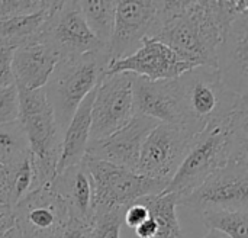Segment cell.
I'll use <instances>...</instances> for the list:
<instances>
[{
    "instance_id": "obj_1",
    "label": "cell",
    "mask_w": 248,
    "mask_h": 238,
    "mask_svg": "<svg viewBox=\"0 0 248 238\" xmlns=\"http://www.w3.org/2000/svg\"><path fill=\"white\" fill-rule=\"evenodd\" d=\"M243 13H248L246 0L160 1L148 39L163 42L195 67L217 68V49L231 22Z\"/></svg>"
},
{
    "instance_id": "obj_2",
    "label": "cell",
    "mask_w": 248,
    "mask_h": 238,
    "mask_svg": "<svg viewBox=\"0 0 248 238\" xmlns=\"http://www.w3.org/2000/svg\"><path fill=\"white\" fill-rule=\"evenodd\" d=\"M248 161V103L195 137L193 145L163 193L182 196L201 185L215 170Z\"/></svg>"
},
{
    "instance_id": "obj_3",
    "label": "cell",
    "mask_w": 248,
    "mask_h": 238,
    "mask_svg": "<svg viewBox=\"0 0 248 238\" xmlns=\"http://www.w3.org/2000/svg\"><path fill=\"white\" fill-rule=\"evenodd\" d=\"M174 83L180 125L195 135L232 115L247 100L231 92L212 67H193Z\"/></svg>"
},
{
    "instance_id": "obj_4",
    "label": "cell",
    "mask_w": 248,
    "mask_h": 238,
    "mask_svg": "<svg viewBox=\"0 0 248 238\" xmlns=\"http://www.w3.org/2000/svg\"><path fill=\"white\" fill-rule=\"evenodd\" d=\"M109 64L108 49L60 58L44 92L62 134L84 97L103 80Z\"/></svg>"
},
{
    "instance_id": "obj_5",
    "label": "cell",
    "mask_w": 248,
    "mask_h": 238,
    "mask_svg": "<svg viewBox=\"0 0 248 238\" xmlns=\"http://www.w3.org/2000/svg\"><path fill=\"white\" fill-rule=\"evenodd\" d=\"M19 92V124L28 141L33 161L36 189L49 186L62 148V131L55 122L52 109L45 97L44 87Z\"/></svg>"
},
{
    "instance_id": "obj_6",
    "label": "cell",
    "mask_w": 248,
    "mask_h": 238,
    "mask_svg": "<svg viewBox=\"0 0 248 238\" xmlns=\"http://www.w3.org/2000/svg\"><path fill=\"white\" fill-rule=\"evenodd\" d=\"M83 161L92 177L93 212L94 209L126 208L145 196L163 193L169 185L87 156Z\"/></svg>"
},
{
    "instance_id": "obj_7",
    "label": "cell",
    "mask_w": 248,
    "mask_h": 238,
    "mask_svg": "<svg viewBox=\"0 0 248 238\" xmlns=\"http://www.w3.org/2000/svg\"><path fill=\"white\" fill-rule=\"evenodd\" d=\"M177 205L198 215L211 211H248V161L215 170L195 189L179 196Z\"/></svg>"
},
{
    "instance_id": "obj_8",
    "label": "cell",
    "mask_w": 248,
    "mask_h": 238,
    "mask_svg": "<svg viewBox=\"0 0 248 238\" xmlns=\"http://www.w3.org/2000/svg\"><path fill=\"white\" fill-rule=\"evenodd\" d=\"M195 134L177 124H158L145 138L137 175L170 183L187 153Z\"/></svg>"
},
{
    "instance_id": "obj_9",
    "label": "cell",
    "mask_w": 248,
    "mask_h": 238,
    "mask_svg": "<svg viewBox=\"0 0 248 238\" xmlns=\"http://www.w3.org/2000/svg\"><path fill=\"white\" fill-rule=\"evenodd\" d=\"M134 74H106L96 87L92 105L90 141L103 140L124 128L135 115L132 99Z\"/></svg>"
},
{
    "instance_id": "obj_10",
    "label": "cell",
    "mask_w": 248,
    "mask_h": 238,
    "mask_svg": "<svg viewBox=\"0 0 248 238\" xmlns=\"http://www.w3.org/2000/svg\"><path fill=\"white\" fill-rule=\"evenodd\" d=\"M15 225L23 238H55L68 221L64 201L51 186L29 192L13 206Z\"/></svg>"
},
{
    "instance_id": "obj_11",
    "label": "cell",
    "mask_w": 248,
    "mask_h": 238,
    "mask_svg": "<svg viewBox=\"0 0 248 238\" xmlns=\"http://www.w3.org/2000/svg\"><path fill=\"white\" fill-rule=\"evenodd\" d=\"M41 38L49 42L61 58L106 49L89 29L78 0L57 1Z\"/></svg>"
},
{
    "instance_id": "obj_12",
    "label": "cell",
    "mask_w": 248,
    "mask_h": 238,
    "mask_svg": "<svg viewBox=\"0 0 248 238\" xmlns=\"http://www.w3.org/2000/svg\"><path fill=\"white\" fill-rule=\"evenodd\" d=\"M158 3L154 0H121L116 1L115 28L109 44L110 63L134 54L150 38Z\"/></svg>"
},
{
    "instance_id": "obj_13",
    "label": "cell",
    "mask_w": 248,
    "mask_h": 238,
    "mask_svg": "<svg viewBox=\"0 0 248 238\" xmlns=\"http://www.w3.org/2000/svg\"><path fill=\"white\" fill-rule=\"evenodd\" d=\"M158 124V121L145 115H134L119 131L103 140L90 141L86 156L135 173L144 141Z\"/></svg>"
},
{
    "instance_id": "obj_14",
    "label": "cell",
    "mask_w": 248,
    "mask_h": 238,
    "mask_svg": "<svg viewBox=\"0 0 248 238\" xmlns=\"http://www.w3.org/2000/svg\"><path fill=\"white\" fill-rule=\"evenodd\" d=\"M193 67L195 65L180 60L163 42L147 38L134 54L110 63L106 74L131 73L151 81H163L177 79Z\"/></svg>"
},
{
    "instance_id": "obj_15",
    "label": "cell",
    "mask_w": 248,
    "mask_h": 238,
    "mask_svg": "<svg viewBox=\"0 0 248 238\" xmlns=\"http://www.w3.org/2000/svg\"><path fill=\"white\" fill-rule=\"evenodd\" d=\"M217 71L222 83L240 97L248 93V13L228 26L218 49Z\"/></svg>"
},
{
    "instance_id": "obj_16",
    "label": "cell",
    "mask_w": 248,
    "mask_h": 238,
    "mask_svg": "<svg viewBox=\"0 0 248 238\" xmlns=\"http://www.w3.org/2000/svg\"><path fill=\"white\" fill-rule=\"evenodd\" d=\"M60 58V52L42 38L15 48L12 57L15 84L25 90L45 87Z\"/></svg>"
},
{
    "instance_id": "obj_17",
    "label": "cell",
    "mask_w": 248,
    "mask_h": 238,
    "mask_svg": "<svg viewBox=\"0 0 248 238\" xmlns=\"http://www.w3.org/2000/svg\"><path fill=\"white\" fill-rule=\"evenodd\" d=\"M132 99L135 115H145L160 124L180 125L174 79L151 81L135 76L132 83Z\"/></svg>"
},
{
    "instance_id": "obj_18",
    "label": "cell",
    "mask_w": 248,
    "mask_h": 238,
    "mask_svg": "<svg viewBox=\"0 0 248 238\" xmlns=\"http://www.w3.org/2000/svg\"><path fill=\"white\" fill-rule=\"evenodd\" d=\"M49 186L64 201L68 218L90 224L93 218V185L83 160L55 175Z\"/></svg>"
},
{
    "instance_id": "obj_19",
    "label": "cell",
    "mask_w": 248,
    "mask_h": 238,
    "mask_svg": "<svg viewBox=\"0 0 248 238\" xmlns=\"http://www.w3.org/2000/svg\"><path fill=\"white\" fill-rule=\"evenodd\" d=\"M97 87V86H96ZM96 87L84 97L71 118L68 127L62 135L61 156L55 169V175L61 173L67 167L78 164L84 156L90 143V125H92V105L96 95Z\"/></svg>"
},
{
    "instance_id": "obj_20",
    "label": "cell",
    "mask_w": 248,
    "mask_h": 238,
    "mask_svg": "<svg viewBox=\"0 0 248 238\" xmlns=\"http://www.w3.org/2000/svg\"><path fill=\"white\" fill-rule=\"evenodd\" d=\"M55 3V0L49 1L44 10L32 15L0 20V44L15 49L26 42L41 38Z\"/></svg>"
},
{
    "instance_id": "obj_21",
    "label": "cell",
    "mask_w": 248,
    "mask_h": 238,
    "mask_svg": "<svg viewBox=\"0 0 248 238\" xmlns=\"http://www.w3.org/2000/svg\"><path fill=\"white\" fill-rule=\"evenodd\" d=\"M177 198L176 193H160L137 201L145 205L150 217L157 224L158 231L155 238H186L176 212V208L179 206Z\"/></svg>"
},
{
    "instance_id": "obj_22",
    "label": "cell",
    "mask_w": 248,
    "mask_h": 238,
    "mask_svg": "<svg viewBox=\"0 0 248 238\" xmlns=\"http://www.w3.org/2000/svg\"><path fill=\"white\" fill-rule=\"evenodd\" d=\"M84 20L99 41V44L109 51V44L112 39L115 28V0H81L78 1Z\"/></svg>"
},
{
    "instance_id": "obj_23",
    "label": "cell",
    "mask_w": 248,
    "mask_h": 238,
    "mask_svg": "<svg viewBox=\"0 0 248 238\" xmlns=\"http://www.w3.org/2000/svg\"><path fill=\"white\" fill-rule=\"evenodd\" d=\"M199 217L206 228L228 238H248V211H211Z\"/></svg>"
},
{
    "instance_id": "obj_24",
    "label": "cell",
    "mask_w": 248,
    "mask_h": 238,
    "mask_svg": "<svg viewBox=\"0 0 248 238\" xmlns=\"http://www.w3.org/2000/svg\"><path fill=\"white\" fill-rule=\"evenodd\" d=\"M28 153V141L19 121L0 125V164L16 163Z\"/></svg>"
},
{
    "instance_id": "obj_25",
    "label": "cell",
    "mask_w": 248,
    "mask_h": 238,
    "mask_svg": "<svg viewBox=\"0 0 248 238\" xmlns=\"http://www.w3.org/2000/svg\"><path fill=\"white\" fill-rule=\"evenodd\" d=\"M125 208L94 209L89 224L90 238H121Z\"/></svg>"
},
{
    "instance_id": "obj_26",
    "label": "cell",
    "mask_w": 248,
    "mask_h": 238,
    "mask_svg": "<svg viewBox=\"0 0 248 238\" xmlns=\"http://www.w3.org/2000/svg\"><path fill=\"white\" fill-rule=\"evenodd\" d=\"M48 0H0V20L44 10Z\"/></svg>"
},
{
    "instance_id": "obj_27",
    "label": "cell",
    "mask_w": 248,
    "mask_h": 238,
    "mask_svg": "<svg viewBox=\"0 0 248 238\" xmlns=\"http://www.w3.org/2000/svg\"><path fill=\"white\" fill-rule=\"evenodd\" d=\"M19 119V92L17 86L0 87V125L12 124Z\"/></svg>"
},
{
    "instance_id": "obj_28",
    "label": "cell",
    "mask_w": 248,
    "mask_h": 238,
    "mask_svg": "<svg viewBox=\"0 0 248 238\" xmlns=\"http://www.w3.org/2000/svg\"><path fill=\"white\" fill-rule=\"evenodd\" d=\"M148 218H150V212L145 208V205H142L141 202H134L128 205L124 211V225H126L129 230H135Z\"/></svg>"
},
{
    "instance_id": "obj_29",
    "label": "cell",
    "mask_w": 248,
    "mask_h": 238,
    "mask_svg": "<svg viewBox=\"0 0 248 238\" xmlns=\"http://www.w3.org/2000/svg\"><path fill=\"white\" fill-rule=\"evenodd\" d=\"M12 57L13 48L0 44V87L15 84V77L12 71Z\"/></svg>"
},
{
    "instance_id": "obj_30",
    "label": "cell",
    "mask_w": 248,
    "mask_h": 238,
    "mask_svg": "<svg viewBox=\"0 0 248 238\" xmlns=\"http://www.w3.org/2000/svg\"><path fill=\"white\" fill-rule=\"evenodd\" d=\"M55 238H90L89 225L73 218H68L64 228L57 234Z\"/></svg>"
},
{
    "instance_id": "obj_31",
    "label": "cell",
    "mask_w": 248,
    "mask_h": 238,
    "mask_svg": "<svg viewBox=\"0 0 248 238\" xmlns=\"http://www.w3.org/2000/svg\"><path fill=\"white\" fill-rule=\"evenodd\" d=\"M137 238H155L157 237V224L154 222V220L150 217L147 221H144L141 225H138L135 230H132Z\"/></svg>"
},
{
    "instance_id": "obj_32",
    "label": "cell",
    "mask_w": 248,
    "mask_h": 238,
    "mask_svg": "<svg viewBox=\"0 0 248 238\" xmlns=\"http://www.w3.org/2000/svg\"><path fill=\"white\" fill-rule=\"evenodd\" d=\"M15 225L13 209L4 205H0V233L12 228Z\"/></svg>"
},
{
    "instance_id": "obj_33",
    "label": "cell",
    "mask_w": 248,
    "mask_h": 238,
    "mask_svg": "<svg viewBox=\"0 0 248 238\" xmlns=\"http://www.w3.org/2000/svg\"><path fill=\"white\" fill-rule=\"evenodd\" d=\"M0 238H23V237H22V234L19 233V230L16 228V225H13L12 228H9V230H6V231L0 233Z\"/></svg>"
},
{
    "instance_id": "obj_34",
    "label": "cell",
    "mask_w": 248,
    "mask_h": 238,
    "mask_svg": "<svg viewBox=\"0 0 248 238\" xmlns=\"http://www.w3.org/2000/svg\"><path fill=\"white\" fill-rule=\"evenodd\" d=\"M203 238H228V237H227V236H224V234H221V233H218V231L209 230V231H208V234H206Z\"/></svg>"
}]
</instances>
